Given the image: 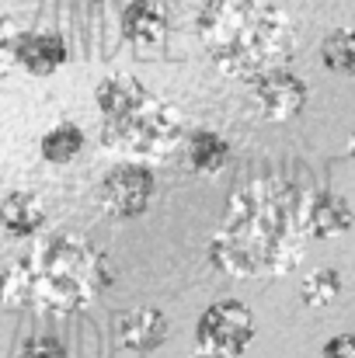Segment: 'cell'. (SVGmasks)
Listing matches in <instances>:
<instances>
[{"instance_id": "7a4b0ae2", "label": "cell", "mask_w": 355, "mask_h": 358, "mask_svg": "<svg viewBox=\"0 0 355 358\" xmlns=\"http://www.w3.org/2000/svg\"><path fill=\"white\" fill-rule=\"evenodd\" d=\"M112 282L109 257L77 230L35 237L32 250L0 271L4 310H39L70 317L88 310Z\"/></svg>"}, {"instance_id": "5b68a950", "label": "cell", "mask_w": 355, "mask_h": 358, "mask_svg": "<svg viewBox=\"0 0 355 358\" xmlns=\"http://www.w3.org/2000/svg\"><path fill=\"white\" fill-rule=\"evenodd\" d=\"M157 195V174L150 164L118 160L116 167L98 181V206L116 220H136L150 209Z\"/></svg>"}, {"instance_id": "ba28073f", "label": "cell", "mask_w": 355, "mask_h": 358, "mask_svg": "<svg viewBox=\"0 0 355 358\" xmlns=\"http://www.w3.org/2000/svg\"><path fill=\"white\" fill-rule=\"evenodd\" d=\"M70 49L56 31H18L14 38V66L28 77H53L67 66Z\"/></svg>"}, {"instance_id": "4fadbf2b", "label": "cell", "mask_w": 355, "mask_h": 358, "mask_svg": "<svg viewBox=\"0 0 355 358\" xmlns=\"http://www.w3.org/2000/svg\"><path fill=\"white\" fill-rule=\"evenodd\" d=\"M185 160H188V171L195 174H220L227 164H230V143L213 132V129H195L185 136Z\"/></svg>"}, {"instance_id": "d6986e66", "label": "cell", "mask_w": 355, "mask_h": 358, "mask_svg": "<svg viewBox=\"0 0 355 358\" xmlns=\"http://www.w3.org/2000/svg\"><path fill=\"white\" fill-rule=\"evenodd\" d=\"M21 358H67V348H63L56 338L39 334V338H28V341H25Z\"/></svg>"}, {"instance_id": "9c48e42d", "label": "cell", "mask_w": 355, "mask_h": 358, "mask_svg": "<svg viewBox=\"0 0 355 358\" xmlns=\"http://www.w3.org/2000/svg\"><path fill=\"white\" fill-rule=\"evenodd\" d=\"M171 324L153 306H136L116 317V345L122 352H153L167 341Z\"/></svg>"}, {"instance_id": "8fae6325", "label": "cell", "mask_w": 355, "mask_h": 358, "mask_svg": "<svg viewBox=\"0 0 355 358\" xmlns=\"http://www.w3.org/2000/svg\"><path fill=\"white\" fill-rule=\"evenodd\" d=\"M46 202L32 192H14L0 202V230L14 240H32L39 237V230L46 227Z\"/></svg>"}, {"instance_id": "5bb4252c", "label": "cell", "mask_w": 355, "mask_h": 358, "mask_svg": "<svg viewBox=\"0 0 355 358\" xmlns=\"http://www.w3.org/2000/svg\"><path fill=\"white\" fill-rule=\"evenodd\" d=\"M150 91L136 80V77H129V73H109L98 87H95V105H98V112H102V119H118V115H125L132 105H139L143 98H146Z\"/></svg>"}, {"instance_id": "ffe728a7", "label": "cell", "mask_w": 355, "mask_h": 358, "mask_svg": "<svg viewBox=\"0 0 355 358\" xmlns=\"http://www.w3.org/2000/svg\"><path fill=\"white\" fill-rule=\"evenodd\" d=\"M324 358H355V341L352 334H335L328 345H324Z\"/></svg>"}, {"instance_id": "44dd1931", "label": "cell", "mask_w": 355, "mask_h": 358, "mask_svg": "<svg viewBox=\"0 0 355 358\" xmlns=\"http://www.w3.org/2000/svg\"><path fill=\"white\" fill-rule=\"evenodd\" d=\"M188 358H244V355H223V352H206V348H195Z\"/></svg>"}, {"instance_id": "30bf717a", "label": "cell", "mask_w": 355, "mask_h": 358, "mask_svg": "<svg viewBox=\"0 0 355 358\" xmlns=\"http://www.w3.org/2000/svg\"><path fill=\"white\" fill-rule=\"evenodd\" d=\"M122 38L139 49H157L167 38V10L160 0H125L118 14Z\"/></svg>"}, {"instance_id": "3957f363", "label": "cell", "mask_w": 355, "mask_h": 358, "mask_svg": "<svg viewBox=\"0 0 355 358\" xmlns=\"http://www.w3.org/2000/svg\"><path fill=\"white\" fill-rule=\"evenodd\" d=\"M209 63L227 80L286 66L296 49L293 17L272 0H206L195 21Z\"/></svg>"}, {"instance_id": "7c38bea8", "label": "cell", "mask_w": 355, "mask_h": 358, "mask_svg": "<svg viewBox=\"0 0 355 358\" xmlns=\"http://www.w3.org/2000/svg\"><path fill=\"white\" fill-rule=\"evenodd\" d=\"M307 230H310V240L349 234L352 230V206L342 195H335V192H310Z\"/></svg>"}, {"instance_id": "e0dca14e", "label": "cell", "mask_w": 355, "mask_h": 358, "mask_svg": "<svg viewBox=\"0 0 355 358\" xmlns=\"http://www.w3.org/2000/svg\"><path fill=\"white\" fill-rule=\"evenodd\" d=\"M321 63L331 70V73H352L355 70V35L352 28H335V31H328L324 35V42H321Z\"/></svg>"}, {"instance_id": "ac0fdd59", "label": "cell", "mask_w": 355, "mask_h": 358, "mask_svg": "<svg viewBox=\"0 0 355 358\" xmlns=\"http://www.w3.org/2000/svg\"><path fill=\"white\" fill-rule=\"evenodd\" d=\"M18 31H21V28L14 24V17L0 10V80H4V73L14 66V38H18Z\"/></svg>"}, {"instance_id": "2e32d148", "label": "cell", "mask_w": 355, "mask_h": 358, "mask_svg": "<svg viewBox=\"0 0 355 358\" xmlns=\"http://www.w3.org/2000/svg\"><path fill=\"white\" fill-rule=\"evenodd\" d=\"M342 296V275L335 268H314L303 275L300 282V299L310 306V310H324L331 306L335 299Z\"/></svg>"}, {"instance_id": "8992f818", "label": "cell", "mask_w": 355, "mask_h": 358, "mask_svg": "<svg viewBox=\"0 0 355 358\" xmlns=\"http://www.w3.org/2000/svg\"><path fill=\"white\" fill-rule=\"evenodd\" d=\"M254 313L240 299H220L202 310L195 324V348L223 352V355H244L254 341Z\"/></svg>"}, {"instance_id": "6da1fadb", "label": "cell", "mask_w": 355, "mask_h": 358, "mask_svg": "<svg viewBox=\"0 0 355 358\" xmlns=\"http://www.w3.org/2000/svg\"><path fill=\"white\" fill-rule=\"evenodd\" d=\"M310 192L286 178H254L240 185L209 240V261L230 278H282L310 250Z\"/></svg>"}, {"instance_id": "9a60e30c", "label": "cell", "mask_w": 355, "mask_h": 358, "mask_svg": "<svg viewBox=\"0 0 355 358\" xmlns=\"http://www.w3.org/2000/svg\"><path fill=\"white\" fill-rule=\"evenodd\" d=\"M81 146H84V132L74 122H60L39 139V153L46 164H70L81 153Z\"/></svg>"}, {"instance_id": "277c9868", "label": "cell", "mask_w": 355, "mask_h": 358, "mask_svg": "<svg viewBox=\"0 0 355 358\" xmlns=\"http://www.w3.org/2000/svg\"><path fill=\"white\" fill-rule=\"evenodd\" d=\"M188 136V119L185 112L157 94H146L139 105H132L125 115L109 119L102 125L98 143L116 153L122 160H136V164H153L171 157Z\"/></svg>"}, {"instance_id": "52a82bcc", "label": "cell", "mask_w": 355, "mask_h": 358, "mask_svg": "<svg viewBox=\"0 0 355 358\" xmlns=\"http://www.w3.org/2000/svg\"><path fill=\"white\" fill-rule=\"evenodd\" d=\"M247 84H251L254 108L265 122H289L307 105V84L286 66H272V70L251 77Z\"/></svg>"}]
</instances>
